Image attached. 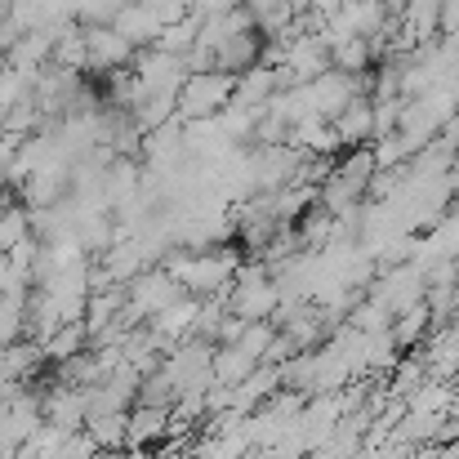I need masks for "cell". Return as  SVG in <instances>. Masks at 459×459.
<instances>
[{
    "label": "cell",
    "instance_id": "2",
    "mask_svg": "<svg viewBox=\"0 0 459 459\" xmlns=\"http://www.w3.org/2000/svg\"><path fill=\"white\" fill-rule=\"evenodd\" d=\"M85 45H90V63H94V67H121V63L134 54V40L121 36L112 22L85 27Z\"/></svg>",
    "mask_w": 459,
    "mask_h": 459
},
{
    "label": "cell",
    "instance_id": "1",
    "mask_svg": "<svg viewBox=\"0 0 459 459\" xmlns=\"http://www.w3.org/2000/svg\"><path fill=\"white\" fill-rule=\"evenodd\" d=\"M232 99V76H223L219 67H205V72H192L178 90V112L187 121H205L214 112H223V103Z\"/></svg>",
    "mask_w": 459,
    "mask_h": 459
}]
</instances>
